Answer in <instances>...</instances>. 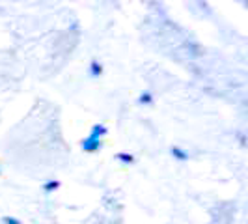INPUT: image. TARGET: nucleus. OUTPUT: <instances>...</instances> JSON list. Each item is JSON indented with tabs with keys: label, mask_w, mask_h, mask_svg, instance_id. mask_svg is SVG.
Listing matches in <instances>:
<instances>
[{
	"label": "nucleus",
	"mask_w": 248,
	"mask_h": 224,
	"mask_svg": "<svg viewBox=\"0 0 248 224\" xmlns=\"http://www.w3.org/2000/svg\"><path fill=\"white\" fill-rule=\"evenodd\" d=\"M174 153H175V155H179V159H185V157H186L185 153H183V151H179V149H174Z\"/></svg>",
	"instance_id": "nucleus-1"
},
{
	"label": "nucleus",
	"mask_w": 248,
	"mask_h": 224,
	"mask_svg": "<svg viewBox=\"0 0 248 224\" xmlns=\"http://www.w3.org/2000/svg\"><path fill=\"white\" fill-rule=\"evenodd\" d=\"M120 159H124V161H133V157H131V155H120Z\"/></svg>",
	"instance_id": "nucleus-2"
},
{
	"label": "nucleus",
	"mask_w": 248,
	"mask_h": 224,
	"mask_svg": "<svg viewBox=\"0 0 248 224\" xmlns=\"http://www.w3.org/2000/svg\"><path fill=\"white\" fill-rule=\"evenodd\" d=\"M99 71H101V67L97 64H93V73H99Z\"/></svg>",
	"instance_id": "nucleus-3"
},
{
	"label": "nucleus",
	"mask_w": 248,
	"mask_h": 224,
	"mask_svg": "<svg viewBox=\"0 0 248 224\" xmlns=\"http://www.w3.org/2000/svg\"><path fill=\"white\" fill-rule=\"evenodd\" d=\"M6 224H19L17 221H6Z\"/></svg>",
	"instance_id": "nucleus-4"
}]
</instances>
